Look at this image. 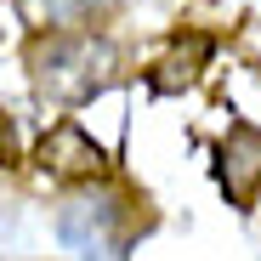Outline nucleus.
Masks as SVG:
<instances>
[{
	"mask_svg": "<svg viewBox=\"0 0 261 261\" xmlns=\"http://www.w3.org/2000/svg\"><path fill=\"white\" fill-rule=\"evenodd\" d=\"M119 51L108 46L102 34L91 29H51L29 46V74H34V91L57 102V108H80L91 102L102 85L114 80Z\"/></svg>",
	"mask_w": 261,
	"mask_h": 261,
	"instance_id": "f257e3e1",
	"label": "nucleus"
},
{
	"mask_svg": "<svg viewBox=\"0 0 261 261\" xmlns=\"http://www.w3.org/2000/svg\"><path fill=\"white\" fill-rule=\"evenodd\" d=\"M130 227H137V204L125 193H85L57 216V239L85 261H119L130 244Z\"/></svg>",
	"mask_w": 261,
	"mask_h": 261,
	"instance_id": "f03ea898",
	"label": "nucleus"
},
{
	"mask_svg": "<svg viewBox=\"0 0 261 261\" xmlns=\"http://www.w3.org/2000/svg\"><path fill=\"white\" fill-rule=\"evenodd\" d=\"M40 170H51L63 182H102L114 170V159L102 153V142H91L85 125L63 119V125H51L46 137H40Z\"/></svg>",
	"mask_w": 261,
	"mask_h": 261,
	"instance_id": "7ed1b4c3",
	"label": "nucleus"
},
{
	"mask_svg": "<svg viewBox=\"0 0 261 261\" xmlns=\"http://www.w3.org/2000/svg\"><path fill=\"white\" fill-rule=\"evenodd\" d=\"M216 176L227 188V204H239V210L255 204V193H261V130L255 125H244V119L227 125L222 148H216Z\"/></svg>",
	"mask_w": 261,
	"mask_h": 261,
	"instance_id": "20e7f679",
	"label": "nucleus"
},
{
	"mask_svg": "<svg viewBox=\"0 0 261 261\" xmlns=\"http://www.w3.org/2000/svg\"><path fill=\"white\" fill-rule=\"evenodd\" d=\"M210 51H216V46H210L204 34H188L182 46H170V51H165V63L148 74V85H153L159 97H176V91H188V85L199 80V68L210 63Z\"/></svg>",
	"mask_w": 261,
	"mask_h": 261,
	"instance_id": "39448f33",
	"label": "nucleus"
},
{
	"mask_svg": "<svg viewBox=\"0 0 261 261\" xmlns=\"http://www.w3.org/2000/svg\"><path fill=\"white\" fill-rule=\"evenodd\" d=\"M108 0H29V17L46 29H85Z\"/></svg>",
	"mask_w": 261,
	"mask_h": 261,
	"instance_id": "423d86ee",
	"label": "nucleus"
},
{
	"mask_svg": "<svg viewBox=\"0 0 261 261\" xmlns=\"http://www.w3.org/2000/svg\"><path fill=\"white\" fill-rule=\"evenodd\" d=\"M12 165H23V137H17V119L0 108V170H12Z\"/></svg>",
	"mask_w": 261,
	"mask_h": 261,
	"instance_id": "0eeeda50",
	"label": "nucleus"
}]
</instances>
